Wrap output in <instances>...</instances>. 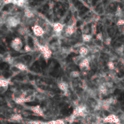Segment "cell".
Here are the masks:
<instances>
[{"label":"cell","instance_id":"obj_8","mask_svg":"<svg viewBox=\"0 0 124 124\" xmlns=\"http://www.w3.org/2000/svg\"><path fill=\"white\" fill-rule=\"evenodd\" d=\"M9 84V79H6V78H0V88L7 89Z\"/></svg>","mask_w":124,"mask_h":124},{"label":"cell","instance_id":"obj_4","mask_svg":"<svg viewBox=\"0 0 124 124\" xmlns=\"http://www.w3.org/2000/svg\"><path fill=\"white\" fill-rule=\"evenodd\" d=\"M31 29H32L33 33L36 37H43L44 35L45 34V32L43 28L38 24H36L34 26H33Z\"/></svg>","mask_w":124,"mask_h":124},{"label":"cell","instance_id":"obj_13","mask_svg":"<svg viewBox=\"0 0 124 124\" xmlns=\"http://www.w3.org/2000/svg\"><path fill=\"white\" fill-rule=\"evenodd\" d=\"M46 124H64V122L61 120H55L46 122Z\"/></svg>","mask_w":124,"mask_h":124},{"label":"cell","instance_id":"obj_5","mask_svg":"<svg viewBox=\"0 0 124 124\" xmlns=\"http://www.w3.org/2000/svg\"><path fill=\"white\" fill-rule=\"evenodd\" d=\"M28 109L30 110V111L33 112V113L37 115H39V116H41V117L44 116V112L42 107L40 105L30 106V107H28Z\"/></svg>","mask_w":124,"mask_h":124},{"label":"cell","instance_id":"obj_16","mask_svg":"<svg viewBox=\"0 0 124 124\" xmlns=\"http://www.w3.org/2000/svg\"><path fill=\"white\" fill-rule=\"evenodd\" d=\"M24 49H25V51L27 52H33V49H31V47L30 46H28V45H26V46L24 47Z\"/></svg>","mask_w":124,"mask_h":124},{"label":"cell","instance_id":"obj_15","mask_svg":"<svg viewBox=\"0 0 124 124\" xmlns=\"http://www.w3.org/2000/svg\"><path fill=\"white\" fill-rule=\"evenodd\" d=\"M59 88L60 90H62V91H64V90L67 88V86L65 83H62L59 84Z\"/></svg>","mask_w":124,"mask_h":124},{"label":"cell","instance_id":"obj_14","mask_svg":"<svg viewBox=\"0 0 124 124\" xmlns=\"http://www.w3.org/2000/svg\"><path fill=\"white\" fill-rule=\"evenodd\" d=\"M7 18V17H5L4 15H0V26L5 25V22H6Z\"/></svg>","mask_w":124,"mask_h":124},{"label":"cell","instance_id":"obj_7","mask_svg":"<svg viewBox=\"0 0 124 124\" xmlns=\"http://www.w3.org/2000/svg\"><path fill=\"white\" fill-rule=\"evenodd\" d=\"M52 28L55 33H60L62 31L63 26L61 23H60V22H55V23H54L52 26Z\"/></svg>","mask_w":124,"mask_h":124},{"label":"cell","instance_id":"obj_3","mask_svg":"<svg viewBox=\"0 0 124 124\" xmlns=\"http://www.w3.org/2000/svg\"><path fill=\"white\" fill-rule=\"evenodd\" d=\"M10 47L16 52H20L23 47V43L20 38L15 37L10 43Z\"/></svg>","mask_w":124,"mask_h":124},{"label":"cell","instance_id":"obj_18","mask_svg":"<svg viewBox=\"0 0 124 124\" xmlns=\"http://www.w3.org/2000/svg\"><path fill=\"white\" fill-rule=\"evenodd\" d=\"M41 124H46V122H42Z\"/></svg>","mask_w":124,"mask_h":124},{"label":"cell","instance_id":"obj_12","mask_svg":"<svg viewBox=\"0 0 124 124\" xmlns=\"http://www.w3.org/2000/svg\"><path fill=\"white\" fill-rule=\"evenodd\" d=\"M26 3L27 2L26 1H24V0H19V1H11V4H13L15 6L20 7H26Z\"/></svg>","mask_w":124,"mask_h":124},{"label":"cell","instance_id":"obj_10","mask_svg":"<svg viewBox=\"0 0 124 124\" xmlns=\"http://www.w3.org/2000/svg\"><path fill=\"white\" fill-rule=\"evenodd\" d=\"M15 67L20 71H27L28 67L22 62H18L15 64Z\"/></svg>","mask_w":124,"mask_h":124},{"label":"cell","instance_id":"obj_17","mask_svg":"<svg viewBox=\"0 0 124 124\" xmlns=\"http://www.w3.org/2000/svg\"><path fill=\"white\" fill-rule=\"evenodd\" d=\"M105 115H109V113H108V112H105Z\"/></svg>","mask_w":124,"mask_h":124},{"label":"cell","instance_id":"obj_1","mask_svg":"<svg viewBox=\"0 0 124 124\" xmlns=\"http://www.w3.org/2000/svg\"><path fill=\"white\" fill-rule=\"evenodd\" d=\"M21 23V19L18 15L9 16L6 19L5 25L8 28H14Z\"/></svg>","mask_w":124,"mask_h":124},{"label":"cell","instance_id":"obj_2","mask_svg":"<svg viewBox=\"0 0 124 124\" xmlns=\"http://www.w3.org/2000/svg\"><path fill=\"white\" fill-rule=\"evenodd\" d=\"M36 47H37L39 52L43 55V57L44 58L45 60H47L51 58V56L52 54V52L48 46H47V45L40 44L39 42H37Z\"/></svg>","mask_w":124,"mask_h":124},{"label":"cell","instance_id":"obj_11","mask_svg":"<svg viewBox=\"0 0 124 124\" xmlns=\"http://www.w3.org/2000/svg\"><path fill=\"white\" fill-rule=\"evenodd\" d=\"M18 32L21 36H26L28 33V30L26 26H20L18 29Z\"/></svg>","mask_w":124,"mask_h":124},{"label":"cell","instance_id":"obj_9","mask_svg":"<svg viewBox=\"0 0 124 124\" xmlns=\"http://www.w3.org/2000/svg\"><path fill=\"white\" fill-rule=\"evenodd\" d=\"M9 120L13 121L14 123H15V122H18L19 123V122L22 120V116L20 114H18V113L13 114V115H11V117L9 118Z\"/></svg>","mask_w":124,"mask_h":124},{"label":"cell","instance_id":"obj_6","mask_svg":"<svg viewBox=\"0 0 124 124\" xmlns=\"http://www.w3.org/2000/svg\"><path fill=\"white\" fill-rule=\"evenodd\" d=\"M24 17L26 19H30V18H35V13L30 8H26L24 10Z\"/></svg>","mask_w":124,"mask_h":124}]
</instances>
